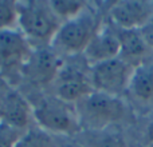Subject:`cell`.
Masks as SVG:
<instances>
[{
	"instance_id": "12",
	"label": "cell",
	"mask_w": 153,
	"mask_h": 147,
	"mask_svg": "<svg viewBox=\"0 0 153 147\" xmlns=\"http://www.w3.org/2000/svg\"><path fill=\"white\" fill-rule=\"evenodd\" d=\"M120 46V58L136 68L145 62V56L149 51V46L144 39L141 29H118Z\"/></svg>"
},
{
	"instance_id": "18",
	"label": "cell",
	"mask_w": 153,
	"mask_h": 147,
	"mask_svg": "<svg viewBox=\"0 0 153 147\" xmlns=\"http://www.w3.org/2000/svg\"><path fill=\"white\" fill-rule=\"evenodd\" d=\"M24 130L16 129L4 121H0V147H15Z\"/></svg>"
},
{
	"instance_id": "11",
	"label": "cell",
	"mask_w": 153,
	"mask_h": 147,
	"mask_svg": "<svg viewBox=\"0 0 153 147\" xmlns=\"http://www.w3.org/2000/svg\"><path fill=\"white\" fill-rule=\"evenodd\" d=\"M0 121L7 122L20 130L28 129L31 122H34L31 103L20 92H8L0 104Z\"/></svg>"
},
{
	"instance_id": "15",
	"label": "cell",
	"mask_w": 153,
	"mask_h": 147,
	"mask_svg": "<svg viewBox=\"0 0 153 147\" xmlns=\"http://www.w3.org/2000/svg\"><path fill=\"white\" fill-rule=\"evenodd\" d=\"M15 147H58V137L34 124L22 132Z\"/></svg>"
},
{
	"instance_id": "7",
	"label": "cell",
	"mask_w": 153,
	"mask_h": 147,
	"mask_svg": "<svg viewBox=\"0 0 153 147\" xmlns=\"http://www.w3.org/2000/svg\"><path fill=\"white\" fill-rule=\"evenodd\" d=\"M32 48L18 28L0 31V76L8 82L15 78L20 79Z\"/></svg>"
},
{
	"instance_id": "19",
	"label": "cell",
	"mask_w": 153,
	"mask_h": 147,
	"mask_svg": "<svg viewBox=\"0 0 153 147\" xmlns=\"http://www.w3.org/2000/svg\"><path fill=\"white\" fill-rule=\"evenodd\" d=\"M144 39H145L146 44L149 46V48H153V19L141 29Z\"/></svg>"
},
{
	"instance_id": "1",
	"label": "cell",
	"mask_w": 153,
	"mask_h": 147,
	"mask_svg": "<svg viewBox=\"0 0 153 147\" xmlns=\"http://www.w3.org/2000/svg\"><path fill=\"white\" fill-rule=\"evenodd\" d=\"M34 123L54 137H76L82 131L75 104L53 94H43L31 103Z\"/></svg>"
},
{
	"instance_id": "13",
	"label": "cell",
	"mask_w": 153,
	"mask_h": 147,
	"mask_svg": "<svg viewBox=\"0 0 153 147\" xmlns=\"http://www.w3.org/2000/svg\"><path fill=\"white\" fill-rule=\"evenodd\" d=\"M129 91L143 103H153V62H144L133 71Z\"/></svg>"
},
{
	"instance_id": "14",
	"label": "cell",
	"mask_w": 153,
	"mask_h": 147,
	"mask_svg": "<svg viewBox=\"0 0 153 147\" xmlns=\"http://www.w3.org/2000/svg\"><path fill=\"white\" fill-rule=\"evenodd\" d=\"M83 147H129L121 134L105 130H82L75 137Z\"/></svg>"
},
{
	"instance_id": "3",
	"label": "cell",
	"mask_w": 153,
	"mask_h": 147,
	"mask_svg": "<svg viewBox=\"0 0 153 147\" xmlns=\"http://www.w3.org/2000/svg\"><path fill=\"white\" fill-rule=\"evenodd\" d=\"M101 24L97 12L87 5L81 13L61 24L51 47L65 58L82 55Z\"/></svg>"
},
{
	"instance_id": "10",
	"label": "cell",
	"mask_w": 153,
	"mask_h": 147,
	"mask_svg": "<svg viewBox=\"0 0 153 147\" xmlns=\"http://www.w3.org/2000/svg\"><path fill=\"white\" fill-rule=\"evenodd\" d=\"M120 51L121 46L117 28L111 23H102L94 36L91 37L87 47L85 48L82 56L89 66H93L101 62L118 58Z\"/></svg>"
},
{
	"instance_id": "4",
	"label": "cell",
	"mask_w": 153,
	"mask_h": 147,
	"mask_svg": "<svg viewBox=\"0 0 153 147\" xmlns=\"http://www.w3.org/2000/svg\"><path fill=\"white\" fill-rule=\"evenodd\" d=\"M82 130L111 129L126 115V106L120 99L103 92L93 91L75 104Z\"/></svg>"
},
{
	"instance_id": "8",
	"label": "cell",
	"mask_w": 153,
	"mask_h": 147,
	"mask_svg": "<svg viewBox=\"0 0 153 147\" xmlns=\"http://www.w3.org/2000/svg\"><path fill=\"white\" fill-rule=\"evenodd\" d=\"M63 62L65 56L56 52L51 46L34 47L26 66L23 67L20 79H26L35 87L50 88Z\"/></svg>"
},
{
	"instance_id": "21",
	"label": "cell",
	"mask_w": 153,
	"mask_h": 147,
	"mask_svg": "<svg viewBox=\"0 0 153 147\" xmlns=\"http://www.w3.org/2000/svg\"><path fill=\"white\" fill-rule=\"evenodd\" d=\"M146 138H148V140L153 145V121L149 123L148 129H146Z\"/></svg>"
},
{
	"instance_id": "9",
	"label": "cell",
	"mask_w": 153,
	"mask_h": 147,
	"mask_svg": "<svg viewBox=\"0 0 153 147\" xmlns=\"http://www.w3.org/2000/svg\"><path fill=\"white\" fill-rule=\"evenodd\" d=\"M109 19L118 29H143L153 19L151 1H117L109 8Z\"/></svg>"
},
{
	"instance_id": "16",
	"label": "cell",
	"mask_w": 153,
	"mask_h": 147,
	"mask_svg": "<svg viewBox=\"0 0 153 147\" xmlns=\"http://www.w3.org/2000/svg\"><path fill=\"white\" fill-rule=\"evenodd\" d=\"M19 1H0V31L18 28Z\"/></svg>"
},
{
	"instance_id": "2",
	"label": "cell",
	"mask_w": 153,
	"mask_h": 147,
	"mask_svg": "<svg viewBox=\"0 0 153 147\" xmlns=\"http://www.w3.org/2000/svg\"><path fill=\"white\" fill-rule=\"evenodd\" d=\"M61 24L50 1H19L18 29L32 47L51 46Z\"/></svg>"
},
{
	"instance_id": "6",
	"label": "cell",
	"mask_w": 153,
	"mask_h": 147,
	"mask_svg": "<svg viewBox=\"0 0 153 147\" xmlns=\"http://www.w3.org/2000/svg\"><path fill=\"white\" fill-rule=\"evenodd\" d=\"M134 67L118 58L90 66V79L94 91L121 96L129 90Z\"/></svg>"
},
{
	"instance_id": "5",
	"label": "cell",
	"mask_w": 153,
	"mask_h": 147,
	"mask_svg": "<svg viewBox=\"0 0 153 147\" xmlns=\"http://www.w3.org/2000/svg\"><path fill=\"white\" fill-rule=\"evenodd\" d=\"M50 94L71 104H76L79 100L91 94L94 88L90 79V66L86 63L83 56L82 62L78 60V56L65 58L63 64L50 86Z\"/></svg>"
},
{
	"instance_id": "17",
	"label": "cell",
	"mask_w": 153,
	"mask_h": 147,
	"mask_svg": "<svg viewBox=\"0 0 153 147\" xmlns=\"http://www.w3.org/2000/svg\"><path fill=\"white\" fill-rule=\"evenodd\" d=\"M55 15L59 18V20L63 21L73 19L78 13H81L87 7V3L83 1H50Z\"/></svg>"
},
{
	"instance_id": "20",
	"label": "cell",
	"mask_w": 153,
	"mask_h": 147,
	"mask_svg": "<svg viewBox=\"0 0 153 147\" xmlns=\"http://www.w3.org/2000/svg\"><path fill=\"white\" fill-rule=\"evenodd\" d=\"M58 147H83L76 139L74 140H58Z\"/></svg>"
}]
</instances>
